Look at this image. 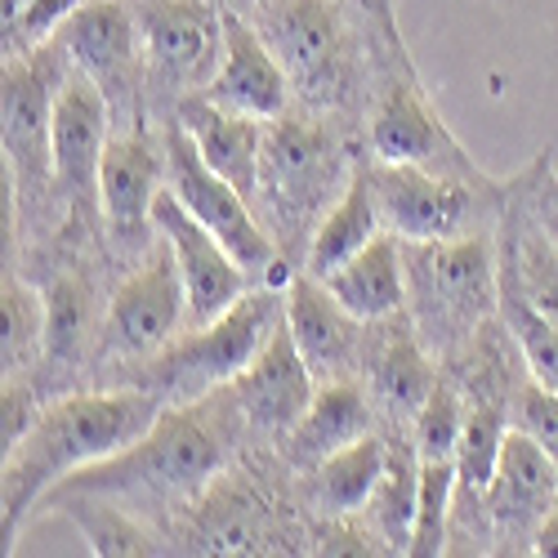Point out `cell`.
I'll return each mask as SVG.
<instances>
[{
	"label": "cell",
	"instance_id": "obj_1",
	"mask_svg": "<svg viewBox=\"0 0 558 558\" xmlns=\"http://www.w3.org/2000/svg\"><path fill=\"white\" fill-rule=\"evenodd\" d=\"M161 393L153 389H108V393H68L40 407L32 434L5 451V483H0V549L14 554L32 509L72 474L99 460H112L130 442L144 438L161 421Z\"/></svg>",
	"mask_w": 558,
	"mask_h": 558
},
{
	"label": "cell",
	"instance_id": "obj_2",
	"mask_svg": "<svg viewBox=\"0 0 558 558\" xmlns=\"http://www.w3.org/2000/svg\"><path fill=\"white\" fill-rule=\"evenodd\" d=\"M238 415H242L238 398L232 393L223 398L219 389H210L197 402H183L179 411H161V421L138 442H130L112 460H99V464H89V470L72 474L50 496H68V492H95V496H121V492L193 496L223 470L232 434H238Z\"/></svg>",
	"mask_w": 558,
	"mask_h": 558
},
{
	"label": "cell",
	"instance_id": "obj_3",
	"mask_svg": "<svg viewBox=\"0 0 558 558\" xmlns=\"http://www.w3.org/2000/svg\"><path fill=\"white\" fill-rule=\"evenodd\" d=\"M357 166H349V153L340 134L304 112H282L264 130V166H259V197L272 206V215L287 228L304 223V232L317 228L340 193L349 189Z\"/></svg>",
	"mask_w": 558,
	"mask_h": 558
},
{
	"label": "cell",
	"instance_id": "obj_4",
	"mask_svg": "<svg viewBox=\"0 0 558 558\" xmlns=\"http://www.w3.org/2000/svg\"><path fill=\"white\" fill-rule=\"evenodd\" d=\"M277 322H282V295L272 287L246 291L223 317L174 336L161 353H153L144 389L161 398H202L219 385H232L264 349Z\"/></svg>",
	"mask_w": 558,
	"mask_h": 558
},
{
	"label": "cell",
	"instance_id": "obj_5",
	"mask_svg": "<svg viewBox=\"0 0 558 558\" xmlns=\"http://www.w3.org/2000/svg\"><path fill=\"white\" fill-rule=\"evenodd\" d=\"M415 282V331L438 349H456L474 340L487 313L500 300V264L487 238H442L429 246H415L411 259Z\"/></svg>",
	"mask_w": 558,
	"mask_h": 558
},
{
	"label": "cell",
	"instance_id": "obj_6",
	"mask_svg": "<svg viewBox=\"0 0 558 558\" xmlns=\"http://www.w3.org/2000/svg\"><path fill=\"white\" fill-rule=\"evenodd\" d=\"M166 183L170 193L189 206V215H197L215 238L232 251L251 277H264V282H282V264H277V246L268 238V228L259 223V215L251 210V197L242 189H232V183L206 166L202 148L193 144L189 125H166Z\"/></svg>",
	"mask_w": 558,
	"mask_h": 558
},
{
	"label": "cell",
	"instance_id": "obj_7",
	"mask_svg": "<svg viewBox=\"0 0 558 558\" xmlns=\"http://www.w3.org/2000/svg\"><path fill=\"white\" fill-rule=\"evenodd\" d=\"M255 27L313 104H331L349 89L353 36L340 0H259Z\"/></svg>",
	"mask_w": 558,
	"mask_h": 558
},
{
	"label": "cell",
	"instance_id": "obj_8",
	"mask_svg": "<svg viewBox=\"0 0 558 558\" xmlns=\"http://www.w3.org/2000/svg\"><path fill=\"white\" fill-rule=\"evenodd\" d=\"M189 327V287L174 264V251L157 238L125 282L112 291L104 313V353L125 362H148Z\"/></svg>",
	"mask_w": 558,
	"mask_h": 558
},
{
	"label": "cell",
	"instance_id": "obj_9",
	"mask_svg": "<svg viewBox=\"0 0 558 558\" xmlns=\"http://www.w3.org/2000/svg\"><path fill=\"white\" fill-rule=\"evenodd\" d=\"M68 68L72 63L59 45L5 59V183L19 197H36L45 183H54L50 108Z\"/></svg>",
	"mask_w": 558,
	"mask_h": 558
},
{
	"label": "cell",
	"instance_id": "obj_10",
	"mask_svg": "<svg viewBox=\"0 0 558 558\" xmlns=\"http://www.w3.org/2000/svg\"><path fill=\"white\" fill-rule=\"evenodd\" d=\"M54 45L68 54V63L76 72L99 81L112 112L130 117V108L138 99V85H144V68H148L144 32H138L134 5H125V0H89V5H81L63 23Z\"/></svg>",
	"mask_w": 558,
	"mask_h": 558
},
{
	"label": "cell",
	"instance_id": "obj_11",
	"mask_svg": "<svg viewBox=\"0 0 558 558\" xmlns=\"http://www.w3.org/2000/svg\"><path fill=\"white\" fill-rule=\"evenodd\" d=\"M148 81L174 95H202L223 63V14L206 0H148L138 5Z\"/></svg>",
	"mask_w": 558,
	"mask_h": 558
},
{
	"label": "cell",
	"instance_id": "obj_12",
	"mask_svg": "<svg viewBox=\"0 0 558 558\" xmlns=\"http://www.w3.org/2000/svg\"><path fill=\"white\" fill-rule=\"evenodd\" d=\"M153 228H157V238L174 251L183 287H189V327H206V322L223 317L251 291V272L232 259V251L197 215H189V206L170 193V183L161 189V197L153 206Z\"/></svg>",
	"mask_w": 558,
	"mask_h": 558
},
{
	"label": "cell",
	"instance_id": "obj_13",
	"mask_svg": "<svg viewBox=\"0 0 558 558\" xmlns=\"http://www.w3.org/2000/svg\"><path fill=\"white\" fill-rule=\"evenodd\" d=\"M366 170H371V189H376L385 228L407 246L456 238L474 206L470 183L460 174H442L429 166H398V161H376Z\"/></svg>",
	"mask_w": 558,
	"mask_h": 558
},
{
	"label": "cell",
	"instance_id": "obj_14",
	"mask_svg": "<svg viewBox=\"0 0 558 558\" xmlns=\"http://www.w3.org/2000/svg\"><path fill=\"white\" fill-rule=\"evenodd\" d=\"M166 189V138L130 121L117 130L99 161V210L121 242H157L153 206Z\"/></svg>",
	"mask_w": 558,
	"mask_h": 558
},
{
	"label": "cell",
	"instance_id": "obj_15",
	"mask_svg": "<svg viewBox=\"0 0 558 558\" xmlns=\"http://www.w3.org/2000/svg\"><path fill=\"white\" fill-rule=\"evenodd\" d=\"M371 153H376V161L429 166L460 179L474 174L470 157L451 138L442 117L429 108V95L415 85V76H393L380 89L376 112H371Z\"/></svg>",
	"mask_w": 558,
	"mask_h": 558
},
{
	"label": "cell",
	"instance_id": "obj_16",
	"mask_svg": "<svg viewBox=\"0 0 558 558\" xmlns=\"http://www.w3.org/2000/svg\"><path fill=\"white\" fill-rule=\"evenodd\" d=\"M483 500H487V519L505 545H536V532L558 505V464L519 425L505 429L496 474Z\"/></svg>",
	"mask_w": 558,
	"mask_h": 558
},
{
	"label": "cell",
	"instance_id": "obj_17",
	"mask_svg": "<svg viewBox=\"0 0 558 558\" xmlns=\"http://www.w3.org/2000/svg\"><path fill=\"white\" fill-rule=\"evenodd\" d=\"M112 104L85 72L68 68V76L54 89L50 108V153H54V189L68 202H81L85 193H99V161L112 138Z\"/></svg>",
	"mask_w": 558,
	"mask_h": 558
},
{
	"label": "cell",
	"instance_id": "obj_18",
	"mask_svg": "<svg viewBox=\"0 0 558 558\" xmlns=\"http://www.w3.org/2000/svg\"><path fill=\"white\" fill-rule=\"evenodd\" d=\"M228 393L238 398L242 421H251L255 429H268V434H291V425L308 411V402L317 393V376L287 327V313L272 327V336L264 340V349L251 357V366L228 385Z\"/></svg>",
	"mask_w": 558,
	"mask_h": 558
},
{
	"label": "cell",
	"instance_id": "obj_19",
	"mask_svg": "<svg viewBox=\"0 0 558 558\" xmlns=\"http://www.w3.org/2000/svg\"><path fill=\"white\" fill-rule=\"evenodd\" d=\"M282 313H287V327L304 353V362L313 366L317 385L322 380H353L357 362H366V340L357 336V322L331 291L322 277L300 272L287 282L282 291Z\"/></svg>",
	"mask_w": 558,
	"mask_h": 558
},
{
	"label": "cell",
	"instance_id": "obj_20",
	"mask_svg": "<svg viewBox=\"0 0 558 558\" xmlns=\"http://www.w3.org/2000/svg\"><path fill=\"white\" fill-rule=\"evenodd\" d=\"M291 89L295 85H291L287 68L277 63L259 27L238 14H223V63H219L215 81L202 89V99L272 121V117L291 112Z\"/></svg>",
	"mask_w": 558,
	"mask_h": 558
},
{
	"label": "cell",
	"instance_id": "obj_21",
	"mask_svg": "<svg viewBox=\"0 0 558 558\" xmlns=\"http://www.w3.org/2000/svg\"><path fill=\"white\" fill-rule=\"evenodd\" d=\"M179 121L189 125L193 144L202 148L206 166L219 170L232 189H242L251 202L259 197V166H264V117H246V112H232L219 108L202 95H189L179 108Z\"/></svg>",
	"mask_w": 558,
	"mask_h": 558
},
{
	"label": "cell",
	"instance_id": "obj_22",
	"mask_svg": "<svg viewBox=\"0 0 558 558\" xmlns=\"http://www.w3.org/2000/svg\"><path fill=\"white\" fill-rule=\"evenodd\" d=\"M322 282H327V291L357 322H366V327H371V322H389L407 304V264H402L398 238L385 228L376 242H366L353 259L331 268Z\"/></svg>",
	"mask_w": 558,
	"mask_h": 558
},
{
	"label": "cell",
	"instance_id": "obj_23",
	"mask_svg": "<svg viewBox=\"0 0 558 558\" xmlns=\"http://www.w3.org/2000/svg\"><path fill=\"white\" fill-rule=\"evenodd\" d=\"M371 434V398L357 380H322L308 411L291 425V460L295 464H322L327 456L344 451L349 442Z\"/></svg>",
	"mask_w": 558,
	"mask_h": 558
},
{
	"label": "cell",
	"instance_id": "obj_24",
	"mask_svg": "<svg viewBox=\"0 0 558 558\" xmlns=\"http://www.w3.org/2000/svg\"><path fill=\"white\" fill-rule=\"evenodd\" d=\"M366 371H371V398H376L393 421H415V411H421L429 402V393L438 389V376L425 357L421 331L398 322V313L389 317L385 340L371 349Z\"/></svg>",
	"mask_w": 558,
	"mask_h": 558
},
{
	"label": "cell",
	"instance_id": "obj_25",
	"mask_svg": "<svg viewBox=\"0 0 558 558\" xmlns=\"http://www.w3.org/2000/svg\"><path fill=\"white\" fill-rule=\"evenodd\" d=\"M385 232L380 206H376V189H371V170L357 166L349 189L340 193V202L317 219V228L308 232L304 246V272L327 277L331 268H340L344 259H353L366 242H376Z\"/></svg>",
	"mask_w": 558,
	"mask_h": 558
},
{
	"label": "cell",
	"instance_id": "obj_26",
	"mask_svg": "<svg viewBox=\"0 0 558 558\" xmlns=\"http://www.w3.org/2000/svg\"><path fill=\"white\" fill-rule=\"evenodd\" d=\"M389 460V442H380L376 434H366L357 442H349L344 451L327 456L322 464H313V496L327 514H353V509L371 505L380 474Z\"/></svg>",
	"mask_w": 558,
	"mask_h": 558
},
{
	"label": "cell",
	"instance_id": "obj_27",
	"mask_svg": "<svg viewBox=\"0 0 558 558\" xmlns=\"http://www.w3.org/2000/svg\"><path fill=\"white\" fill-rule=\"evenodd\" d=\"M415 496H421V456L415 442L407 438L402 447L389 442L385 474L371 492V509H376V532L393 554H407L411 527H415Z\"/></svg>",
	"mask_w": 558,
	"mask_h": 558
},
{
	"label": "cell",
	"instance_id": "obj_28",
	"mask_svg": "<svg viewBox=\"0 0 558 558\" xmlns=\"http://www.w3.org/2000/svg\"><path fill=\"white\" fill-rule=\"evenodd\" d=\"M0 322H5V340H0V362H5V380L27 376V366L45 357V331H50V300L32 291L23 277L5 272L0 287Z\"/></svg>",
	"mask_w": 558,
	"mask_h": 558
},
{
	"label": "cell",
	"instance_id": "obj_29",
	"mask_svg": "<svg viewBox=\"0 0 558 558\" xmlns=\"http://www.w3.org/2000/svg\"><path fill=\"white\" fill-rule=\"evenodd\" d=\"M193 554H264L268 527H264V505H255L246 492H223L206 505L202 532L193 541Z\"/></svg>",
	"mask_w": 558,
	"mask_h": 558
},
{
	"label": "cell",
	"instance_id": "obj_30",
	"mask_svg": "<svg viewBox=\"0 0 558 558\" xmlns=\"http://www.w3.org/2000/svg\"><path fill=\"white\" fill-rule=\"evenodd\" d=\"M50 331H45V357L50 362H72L81 357L89 331H95V291L81 272H59L50 291Z\"/></svg>",
	"mask_w": 558,
	"mask_h": 558
},
{
	"label": "cell",
	"instance_id": "obj_31",
	"mask_svg": "<svg viewBox=\"0 0 558 558\" xmlns=\"http://www.w3.org/2000/svg\"><path fill=\"white\" fill-rule=\"evenodd\" d=\"M456 460H421V496H415V527L407 554L434 558L447 549V523L456 505Z\"/></svg>",
	"mask_w": 558,
	"mask_h": 558
},
{
	"label": "cell",
	"instance_id": "obj_32",
	"mask_svg": "<svg viewBox=\"0 0 558 558\" xmlns=\"http://www.w3.org/2000/svg\"><path fill=\"white\" fill-rule=\"evenodd\" d=\"M500 304H505L509 331H514V340H519V353L527 362V376L558 393V322L536 313L519 291H509L505 282H500Z\"/></svg>",
	"mask_w": 558,
	"mask_h": 558
},
{
	"label": "cell",
	"instance_id": "obj_33",
	"mask_svg": "<svg viewBox=\"0 0 558 558\" xmlns=\"http://www.w3.org/2000/svg\"><path fill=\"white\" fill-rule=\"evenodd\" d=\"M50 505H63L68 514L76 519V527L89 541V554H161L157 536L144 532V527H134L125 514H117V509H104V519H95L99 509L89 505L85 496H54Z\"/></svg>",
	"mask_w": 558,
	"mask_h": 558
},
{
	"label": "cell",
	"instance_id": "obj_34",
	"mask_svg": "<svg viewBox=\"0 0 558 558\" xmlns=\"http://www.w3.org/2000/svg\"><path fill=\"white\" fill-rule=\"evenodd\" d=\"M81 5L89 0H5V59L50 45Z\"/></svg>",
	"mask_w": 558,
	"mask_h": 558
},
{
	"label": "cell",
	"instance_id": "obj_35",
	"mask_svg": "<svg viewBox=\"0 0 558 558\" xmlns=\"http://www.w3.org/2000/svg\"><path fill=\"white\" fill-rule=\"evenodd\" d=\"M460 434H464V398L451 385L438 380L429 402L415 411V421H411L415 456H421V460H456Z\"/></svg>",
	"mask_w": 558,
	"mask_h": 558
},
{
	"label": "cell",
	"instance_id": "obj_36",
	"mask_svg": "<svg viewBox=\"0 0 558 558\" xmlns=\"http://www.w3.org/2000/svg\"><path fill=\"white\" fill-rule=\"evenodd\" d=\"M514 425L523 434H532L549 451V460L558 464V393L554 389H545L536 380L519 385V393H514Z\"/></svg>",
	"mask_w": 558,
	"mask_h": 558
},
{
	"label": "cell",
	"instance_id": "obj_37",
	"mask_svg": "<svg viewBox=\"0 0 558 558\" xmlns=\"http://www.w3.org/2000/svg\"><path fill=\"white\" fill-rule=\"evenodd\" d=\"M40 421V407H36V393L23 376L5 380V393H0V442H5V451H14L32 425Z\"/></svg>",
	"mask_w": 558,
	"mask_h": 558
},
{
	"label": "cell",
	"instance_id": "obj_38",
	"mask_svg": "<svg viewBox=\"0 0 558 558\" xmlns=\"http://www.w3.org/2000/svg\"><path fill=\"white\" fill-rule=\"evenodd\" d=\"M366 10L380 19V27L393 36V0H366Z\"/></svg>",
	"mask_w": 558,
	"mask_h": 558
},
{
	"label": "cell",
	"instance_id": "obj_39",
	"mask_svg": "<svg viewBox=\"0 0 558 558\" xmlns=\"http://www.w3.org/2000/svg\"><path fill=\"white\" fill-rule=\"evenodd\" d=\"M536 215H541V223H545V232H549V242H554V251H558V206H536Z\"/></svg>",
	"mask_w": 558,
	"mask_h": 558
},
{
	"label": "cell",
	"instance_id": "obj_40",
	"mask_svg": "<svg viewBox=\"0 0 558 558\" xmlns=\"http://www.w3.org/2000/svg\"><path fill=\"white\" fill-rule=\"evenodd\" d=\"M242 5H259V0H242Z\"/></svg>",
	"mask_w": 558,
	"mask_h": 558
}]
</instances>
